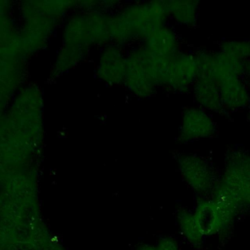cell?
I'll return each mask as SVG.
<instances>
[{"instance_id": "cell-1", "label": "cell", "mask_w": 250, "mask_h": 250, "mask_svg": "<svg viewBox=\"0 0 250 250\" xmlns=\"http://www.w3.org/2000/svg\"><path fill=\"white\" fill-rule=\"evenodd\" d=\"M199 74L210 78L217 86L226 113L250 106V88L245 79V63L218 51L196 53Z\"/></svg>"}, {"instance_id": "cell-2", "label": "cell", "mask_w": 250, "mask_h": 250, "mask_svg": "<svg viewBox=\"0 0 250 250\" xmlns=\"http://www.w3.org/2000/svg\"><path fill=\"white\" fill-rule=\"evenodd\" d=\"M211 196L238 215H250V151L239 147L227 150L222 173Z\"/></svg>"}, {"instance_id": "cell-3", "label": "cell", "mask_w": 250, "mask_h": 250, "mask_svg": "<svg viewBox=\"0 0 250 250\" xmlns=\"http://www.w3.org/2000/svg\"><path fill=\"white\" fill-rule=\"evenodd\" d=\"M177 164L181 177L189 189L198 197L211 195L220 174L207 157L195 152H184L177 156Z\"/></svg>"}, {"instance_id": "cell-4", "label": "cell", "mask_w": 250, "mask_h": 250, "mask_svg": "<svg viewBox=\"0 0 250 250\" xmlns=\"http://www.w3.org/2000/svg\"><path fill=\"white\" fill-rule=\"evenodd\" d=\"M192 211L206 237L226 236L238 217L233 209L211 195L198 197Z\"/></svg>"}, {"instance_id": "cell-5", "label": "cell", "mask_w": 250, "mask_h": 250, "mask_svg": "<svg viewBox=\"0 0 250 250\" xmlns=\"http://www.w3.org/2000/svg\"><path fill=\"white\" fill-rule=\"evenodd\" d=\"M198 72L199 65L196 54L180 51L166 60L162 81L172 90L185 93L192 89Z\"/></svg>"}, {"instance_id": "cell-6", "label": "cell", "mask_w": 250, "mask_h": 250, "mask_svg": "<svg viewBox=\"0 0 250 250\" xmlns=\"http://www.w3.org/2000/svg\"><path fill=\"white\" fill-rule=\"evenodd\" d=\"M217 132L213 115L199 106H188L184 109L180 122L179 137L183 143L197 142L212 138Z\"/></svg>"}, {"instance_id": "cell-7", "label": "cell", "mask_w": 250, "mask_h": 250, "mask_svg": "<svg viewBox=\"0 0 250 250\" xmlns=\"http://www.w3.org/2000/svg\"><path fill=\"white\" fill-rule=\"evenodd\" d=\"M192 92L197 106L211 114H227L216 84L207 76L198 73Z\"/></svg>"}, {"instance_id": "cell-8", "label": "cell", "mask_w": 250, "mask_h": 250, "mask_svg": "<svg viewBox=\"0 0 250 250\" xmlns=\"http://www.w3.org/2000/svg\"><path fill=\"white\" fill-rule=\"evenodd\" d=\"M176 221L179 231L188 244L193 247H198L203 244L206 236L200 229L192 209L185 207L179 208L176 213Z\"/></svg>"}, {"instance_id": "cell-9", "label": "cell", "mask_w": 250, "mask_h": 250, "mask_svg": "<svg viewBox=\"0 0 250 250\" xmlns=\"http://www.w3.org/2000/svg\"><path fill=\"white\" fill-rule=\"evenodd\" d=\"M167 15L185 26L195 25L198 19L199 4L197 1H171L166 3Z\"/></svg>"}, {"instance_id": "cell-10", "label": "cell", "mask_w": 250, "mask_h": 250, "mask_svg": "<svg viewBox=\"0 0 250 250\" xmlns=\"http://www.w3.org/2000/svg\"><path fill=\"white\" fill-rule=\"evenodd\" d=\"M154 31L152 47L155 56L168 59L180 52L179 38L174 30L168 27H159Z\"/></svg>"}, {"instance_id": "cell-11", "label": "cell", "mask_w": 250, "mask_h": 250, "mask_svg": "<svg viewBox=\"0 0 250 250\" xmlns=\"http://www.w3.org/2000/svg\"><path fill=\"white\" fill-rule=\"evenodd\" d=\"M219 50L226 55L247 64L250 62V40H226Z\"/></svg>"}, {"instance_id": "cell-12", "label": "cell", "mask_w": 250, "mask_h": 250, "mask_svg": "<svg viewBox=\"0 0 250 250\" xmlns=\"http://www.w3.org/2000/svg\"><path fill=\"white\" fill-rule=\"evenodd\" d=\"M136 250H181V245L175 237L163 236L154 244L143 243L139 245Z\"/></svg>"}, {"instance_id": "cell-13", "label": "cell", "mask_w": 250, "mask_h": 250, "mask_svg": "<svg viewBox=\"0 0 250 250\" xmlns=\"http://www.w3.org/2000/svg\"><path fill=\"white\" fill-rule=\"evenodd\" d=\"M19 241V231L17 227H0V250H12Z\"/></svg>"}, {"instance_id": "cell-14", "label": "cell", "mask_w": 250, "mask_h": 250, "mask_svg": "<svg viewBox=\"0 0 250 250\" xmlns=\"http://www.w3.org/2000/svg\"><path fill=\"white\" fill-rule=\"evenodd\" d=\"M42 250H65L61 242H59L56 237H53L52 240L42 249Z\"/></svg>"}, {"instance_id": "cell-15", "label": "cell", "mask_w": 250, "mask_h": 250, "mask_svg": "<svg viewBox=\"0 0 250 250\" xmlns=\"http://www.w3.org/2000/svg\"><path fill=\"white\" fill-rule=\"evenodd\" d=\"M245 79L250 88V62L247 63L246 68H245Z\"/></svg>"}, {"instance_id": "cell-16", "label": "cell", "mask_w": 250, "mask_h": 250, "mask_svg": "<svg viewBox=\"0 0 250 250\" xmlns=\"http://www.w3.org/2000/svg\"><path fill=\"white\" fill-rule=\"evenodd\" d=\"M246 120L250 126V106L247 108V112H246Z\"/></svg>"}]
</instances>
